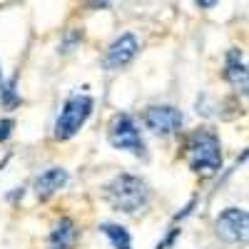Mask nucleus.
Masks as SVG:
<instances>
[{"instance_id": "obj_18", "label": "nucleus", "mask_w": 249, "mask_h": 249, "mask_svg": "<svg viewBox=\"0 0 249 249\" xmlns=\"http://www.w3.org/2000/svg\"><path fill=\"white\" fill-rule=\"evenodd\" d=\"M23 197H25V187H15V190H13L5 199H8V202H18V199H23Z\"/></svg>"}, {"instance_id": "obj_13", "label": "nucleus", "mask_w": 249, "mask_h": 249, "mask_svg": "<svg viewBox=\"0 0 249 249\" xmlns=\"http://www.w3.org/2000/svg\"><path fill=\"white\" fill-rule=\"evenodd\" d=\"M82 40H85V33H82V28H72V30H68L65 33V37L60 40V53L62 55H68V53H72Z\"/></svg>"}, {"instance_id": "obj_7", "label": "nucleus", "mask_w": 249, "mask_h": 249, "mask_svg": "<svg viewBox=\"0 0 249 249\" xmlns=\"http://www.w3.org/2000/svg\"><path fill=\"white\" fill-rule=\"evenodd\" d=\"M140 55V40L135 33H122L117 35L112 43L105 50V57H102V65H105L107 72H117L124 70L130 62Z\"/></svg>"}, {"instance_id": "obj_9", "label": "nucleus", "mask_w": 249, "mask_h": 249, "mask_svg": "<svg viewBox=\"0 0 249 249\" xmlns=\"http://www.w3.org/2000/svg\"><path fill=\"white\" fill-rule=\"evenodd\" d=\"M68 182H70V172L65 167H48L33 179V192L40 202H48L62 187H68Z\"/></svg>"}, {"instance_id": "obj_3", "label": "nucleus", "mask_w": 249, "mask_h": 249, "mask_svg": "<svg viewBox=\"0 0 249 249\" xmlns=\"http://www.w3.org/2000/svg\"><path fill=\"white\" fill-rule=\"evenodd\" d=\"M95 112V100L88 95V92H75L70 95L55 117V124H53V137L57 142H68L72 140L82 127L88 124V120L92 117Z\"/></svg>"}, {"instance_id": "obj_10", "label": "nucleus", "mask_w": 249, "mask_h": 249, "mask_svg": "<svg viewBox=\"0 0 249 249\" xmlns=\"http://www.w3.org/2000/svg\"><path fill=\"white\" fill-rule=\"evenodd\" d=\"M77 237H80V230H77L75 219L72 217H60L48 234L45 249H75Z\"/></svg>"}, {"instance_id": "obj_17", "label": "nucleus", "mask_w": 249, "mask_h": 249, "mask_svg": "<svg viewBox=\"0 0 249 249\" xmlns=\"http://www.w3.org/2000/svg\"><path fill=\"white\" fill-rule=\"evenodd\" d=\"M85 5L90 10H105V8L112 5V0H85Z\"/></svg>"}, {"instance_id": "obj_8", "label": "nucleus", "mask_w": 249, "mask_h": 249, "mask_svg": "<svg viewBox=\"0 0 249 249\" xmlns=\"http://www.w3.org/2000/svg\"><path fill=\"white\" fill-rule=\"evenodd\" d=\"M222 77L227 80L237 95L247 97V90H249V75H247V60H244V53L239 48H230L224 55V70H222Z\"/></svg>"}, {"instance_id": "obj_20", "label": "nucleus", "mask_w": 249, "mask_h": 249, "mask_svg": "<svg viewBox=\"0 0 249 249\" xmlns=\"http://www.w3.org/2000/svg\"><path fill=\"white\" fill-rule=\"evenodd\" d=\"M0 88H3V70H0Z\"/></svg>"}, {"instance_id": "obj_2", "label": "nucleus", "mask_w": 249, "mask_h": 249, "mask_svg": "<svg viewBox=\"0 0 249 249\" xmlns=\"http://www.w3.org/2000/svg\"><path fill=\"white\" fill-rule=\"evenodd\" d=\"M102 197H105V202L112 207V212L137 214V212H144L150 207L152 190L140 175L120 172L102 187Z\"/></svg>"}, {"instance_id": "obj_16", "label": "nucleus", "mask_w": 249, "mask_h": 249, "mask_svg": "<svg viewBox=\"0 0 249 249\" xmlns=\"http://www.w3.org/2000/svg\"><path fill=\"white\" fill-rule=\"evenodd\" d=\"M195 207H197V197H192L190 202H187V204L182 207V212H177V214L172 217V224H182V219H187V217H190Z\"/></svg>"}, {"instance_id": "obj_1", "label": "nucleus", "mask_w": 249, "mask_h": 249, "mask_svg": "<svg viewBox=\"0 0 249 249\" xmlns=\"http://www.w3.org/2000/svg\"><path fill=\"white\" fill-rule=\"evenodd\" d=\"M182 157L190 172L199 177H214L222 170V140L212 127H197L184 135L182 142Z\"/></svg>"}, {"instance_id": "obj_15", "label": "nucleus", "mask_w": 249, "mask_h": 249, "mask_svg": "<svg viewBox=\"0 0 249 249\" xmlns=\"http://www.w3.org/2000/svg\"><path fill=\"white\" fill-rule=\"evenodd\" d=\"M13 130H15V120L13 117H3V120H0V144L10 140Z\"/></svg>"}, {"instance_id": "obj_6", "label": "nucleus", "mask_w": 249, "mask_h": 249, "mask_svg": "<svg viewBox=\"0 0 249 249\" xmlns=\"http://www.w3.org/2000/svg\"><path fill=\"white\" fill-rule=\"evenodd\" d=\"M247 227H249V214L244 207H227L214 219V234L224 244H244Z\"/></svg>"}, {"instance_id": "obj_11", "label": "nucleus", "mask_w": 249, "mask_h": 249, "mask_svg": "<svg viewBox=\"0 0 249 249\" xmlns=\"http://www.w3.org/2000/svg\"><path fill=\"white\" fill-rule=\"evenodd\" d=\"M100 234H105L112 249H132V234L124 224L120 222H100L97 224Z\"/></svg>"}, {"instance_id": "obj_5", "label": "nucleus", "mask_w": 249, "mask_h": 249, "mask_svg": "<svg viewBox=\"0 0 249 249\" xmlns=\"http://www.w3.org/2000/svg\"><path fill=\"white\" fill-rule=\"evenodd\" d=\"M140 122H142V127L147 132H152L155 137L167 140V137H175V135L182 132L184 112L175 105H150V107L142 110Z\"/></svg>"}, {"instance_id": "obj_14", "label": "nucleus", "mask_w": 249, "mask_h": 249, "mask_svg": "<svg viewBox=\"0 0 249 249\" xmlns=\"http://www.w3.org/2000/svg\"><path fill=\"white\" fill-rule=\"evenodd\" d=\"M182 237V224H172L170 230H167V234H164L157 244H155V249H170V247H175V242Z\"/></svg>"}, {"instance_id": "obj_19", "label": "nucleus", "mask_w": 249, "mask_h": 249, "mask_svg": "<svg viewBox=\"0 0 249 249\" xmlns=\"http://www.w3.org/2000/svg\"><path fill=\"white\" fill-rule=\"evenodd\" d=\"M195 3H197V5L202 8V10H212V8H214V5L219 3V0H195Z\"/></svg>"}, {"instance_id": "obj_4", "label": "nucleus", "mask_w": 249, "mask_h": 249, "mask_svg": "<svg viewBox=\"0 0 249 249\" xmlns=\"http://www.w3.org/2000/svg\"><path fill=\"white\" fill-rule=\"evenodd\" d=\"M107 142L117 152H127L137 160H147V142L142 137L137 120L130 112H115L107 122Z\"/></svg>"}, {"instance_id": "obj_12", "label": "nucleus", "mask_w": 249, "mask_h": 249, "mask_svg": "<svg viewBox=\"0 0 249 249\" xmlns=\"http://www.w3.org/2000/svg\"><path fill=\"white\" fill-rule=\"evenodd\" d=\"M20 92H18V75H13L10 80H3V88H0V105L5 110H15L20 107Z\"/></svg>"}]
</instances>
